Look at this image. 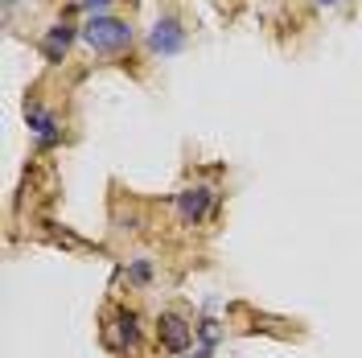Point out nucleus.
<instances>
[{
    "label": "nucleus",
    "mask_w": 362,
    "mask_h": 358,
    "mask_svg": "<svg viewBox=\"0 0 362 358\" xmlns=\"http://www.w3.org/2000/svg\"><path fill=\"white\" fill-rule=\"evenodd\" d=\"M78 42L87 45L90 54H124L136 42V29L124 17L103 13V17H87V25L78 29Z\"/></svg>",
    "instance_id": "obj_1"
},
{
    "label": "nucleus",
    "mask_w": 362,
    "mask_h": 358,
    "mask_svg": "<svg viewBox=\"0 0 362 358\" xmlns=\"http://www.w3.org/2000/svg\"><path fill=\"white\" fill-rule=\"evenodd\" d=\"M148 50H153L157 58L181 54V50H185V25H181V17H173V13L157 17V25L148 29Z\"/></svg>",
    "instance_id": "obj_2"
},
{
    "label": "nucleus",
    "mask_w": 362,
    "mask_h": 358,
    "mask_svg": "<svg viewBox=\"0 0 362 358\" xmlns=\"http://www.w3.org/2000/svg\"><path fill=\"white\" fill-rule=\"evenodd\" d=\"M157 337L169 354H185V350L194 346V325H189L177 309H169V313H160V321H157Z\"/></svg>",
    "instance_id": "obj_3"
},
{
    "label": "nucleus",
    "mask_w": 362,
    "mask_h": 358,
    "mask_svg": "<svg viewBox=\"0 0 362 358\" xmlns=\"http://www.w3.org/2000/svg\"><path fill=\"white\" fill-rule=\"evenodd\" d=\"M210 206H214V190H210V185H189V190H181L177 194L181 226H198L206 214H210Z\"/></svg>",
    "instance_id": "obj_4"
},
{
    "label": "nucleus",
    "mask_w": 362,
    "mask_h": 358,
    "mask_svg": "<svg viewBox=\"0 0 362 358\" xmlns=\"http://www.w3.org/2000/svg\"><path fill=\"white\" fill-rule=\"evenodd\" d=\"M74 37H78V29H74V25H66V21L49 25V29L42 33V58H45V62H66Z\"/></svg>",
    "instance_id": "obj_5"
},
{
    "label": "nucleus",
    "mask_w": 362,
    "mask_h": 358,
    "mask_svg": "<svg viewBox=\"0 0 362 358\" xmlns=\"http://www.w3.org/2000/svg\"><path fill=\"white\" fill-rule=\"evenodd\" d=\"M136 342H140L136 313L132 309H115L112 325H107V346H112V350H136Z\"/></svg>",
    "instance_id": "obj_6"
},
{
    "label": "nucleus",
    "mask_w": 362,
    "mask_h": 358,
    "mask_svg": "<svg viewBox=\"0 0 362 358\" xmlns=\"http://www.w3.org/2000/svg\"><path fill=\"white\" fill-rule=\"evenodd\" d=\"M25 115H29V132L37 136V149H49V144H58L62 128H58L54 112H45L42 103H29V108H25Z\"/></svg>",
    "instance_id": "obj_7"
},
{
    "label": "nucleus",
    "mask_w": 362,
    "mask_h": 358,
    "mask_svg": "<svg viewBox=\"0 0 362 358\" xmlns=\"http://www.w3.org/2000/svg\"><path fill=\"white\" fill-rule=\"evenodd\" d=\"M194 334L202 337V346H218V337H223V330H218V321H210V317H202V321L194 325Z\"/></svg>",
    "instance_id": "obj_8"
},
{
    "label": "nucleus",
    "mask_w": 362,
    "mask_h": 358,
    "mask_svg": "<svg viewBox=\"0 0 362 358\" xmlns=\"http://www.w3.org/2000/svg\"><path fill=\"white\" fill-rule=\"evenodd\" d=\"M128 280H132V284H148V280H153V264H148V260H132V264H128Z\"/></svg>",
    "instance_id": "obj_9"
},
{
    "label": "nucleus",
    "mask_w": 362,
    "mask_h": 358,
    "mask_svg": "<svg viewBox=\"0 0 362 358\" xmlns=\"http://www.w3.org/2000/svg\"><path fill=\"white\" fill-rule=\"evenodd\" d=\"M74 4H78V8H83V13H90V17H103V13H107V8H112L115 0H74Z\"/></svg>",
    "instance_id": "obj_10"
},
{
    "label": "nucleus",
    "mask_w": 362,
    "mask_h": 358,
    "mask_svg": "<svg viewBox=\"0 0 362 358\" xmlns=\"http://www.w3.org/2000/svg\"><path fill=\"white\" fill-rule=\"evenodd\" d=\"M214 354V346H198V350H194V358H210Z\"/></svg>",
    "instance_id": "obj_11"
},
{
    "label": "nucleus",
    "mask_w": 362,
    "mask_h": 358,
    "mask_svg": "<svg viewBox=\"0 0 362 358\" xmlns=\"http://www.w3.org/2000/svg\"><path fill=\"white\" fill-rule=\"evenodd\" d=\"M313 4H317V8H338L341 0H313Z\"/></svg>",
    "instance_id": "obj_12"
}]
</instances>
